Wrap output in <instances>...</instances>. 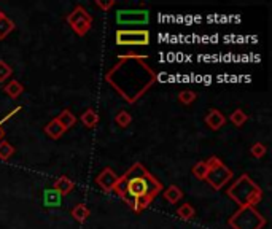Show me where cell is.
<instances>
[{
	"label": "cell",
	"mask_w": 272,
	"mask_h": 229,
	"mask_svg": "<svg viewBox=\"0 0 272 229\" xmlns=\"http://www.w3.org/2000/svg\"><path fill=\"white\" fill-rule=\"evenodd\" d=\"M164 186L142 162H134L118 178L115 192L120 196L132 212H144L153 202Z\"/></svg>",
	"instance_id": "2"
},
{
	"label": "cell",
	"mask_w": 272,
	"mask_h": 229,
	"mask_svg": "<svg viewBox=\"0 0 272 229\" xmlns=\"http://www.w3.org/2000/svg\"><path fill=\"white\" fill-rule=\"evenodd\" d=\"M15 154V147L8 140H0V161H8Z\"/></svg>",
	"instance_id": "20"
},
{
	"label": "cell",
	"mask_w": 272,
	"mask_h": 229,
	"mask_svg": "<svg viewBox=\"0 0 272 229\" xmlns=\"http://www.w3.org/2000/svg\"><path fill=\"white\" fill-rule=\"evenodd\" d=\"M99 113L94 110V108H86L85 112H83V115H81V118H80V121H81V124L85 126V127H88V129H94L97 124H99Z\"/></svg>",
	"instance_id": "12"
},
{
	"label": "cell",
	"mask_w": 272,
	"mask_h": 229,
	"mask_svg": "<svg viewBox=\"0 0 272 229\" xmlns=\"http://www.w3.org/2000/svg\"><path fill=\"white\" fill-rule=\"evenodd\" d=\"M177 215H179L182 220L190 221V220L194 218L196 210H194V207L191 206V204H183V206H180L179 209H177Z\"/></svg>",
	"instance_id": "21"
},
{
	"label": "cell",
	"mask_w": 272,
	"mask_h": 229,
	"mask_svg": "<svg viewBox=\"0 0 272 229\" xmlns=\"http://www.w3.org/2000/svg\"><path fill=\"white\" fill-rule=\"evenodd\" d=\"M96 7H99L102 11H109L110 8H113L115 7V0H109V2H102V0H96Z\"/></svg>",
	"instance_id": "27"
},
{
	"label": "cell",
	"mask_w": 272,
	"mask_h": 229,
	"mask_svg": "<svg viewBox=\"0 0 272 229\" xmlns=\"http://www.w3.org/2000/svg\"><path fill=\"white\" fill-rule=\"evenodd\" d=\"M228 224L232 229H263L266 226V218L255 207H241L229 216Z\"/></svg>",
	"instance_id": "4"
},
{
	"label": "cell",
	"mask_w": 272,
	"mask_h": 229,
	"mask_svg": "<svg viewBox=\"0 0 272 229\" xmlns=\"http://www.w3.org/2000/svg\"><path fill=\"white\" fill-rule=\"evenodd\" d=\"M21 110H22V107H21V105H18V107L15 108V110H11V112H10V113H8V115H7V116H5V118L2 119V121H0V124H2V126H4V124H5V123L8 121V119H10V118H13L15 115H18V113H19Z\"/></svg>",
	"instance_id": "28"
},
{
	"label": "cell",
	"mask_w": 272,
	"mask_h": 229,
	"mask_svg": "<svg viewBox=\"0 0 272 229\" xmlns=\"http://www.w3.org/2000/svg\"><path fill=\"white\" fill-rule=\"evenodd\" d=\"M65 21L70 26V29H72L77 35H80V37H85L92 27V16L88 13V10L83 5H77L67 15Z\"/></svg>",
	"instance_id": "6"
},
{
	"label": "cell",
	"mask_w": 272,
	"mask_h": 229,
	"mask_svg": "<svg viewBox=\"0 0 272 229\" xmlns=\"http://www.w3.org/2000/svg\"><path fill=\"white\" fill-rule=\"evenodd\" d=\"M196 99H197V94L191 89H185L179 92V101L183 105H191Z\"/></svg>",
	"instance_id": "24"
},
{
	"label": "cell",
	"mask_w": 272,
	"mask_h": 229,
	"mask_svg": "<svg viewBox=\"0 0 272 229\" xmlns=\"http://www.w3.org/2000/svg\"><path fill=\"white\" fill-rule=\"evenodd\" d=\"M13 30H15V22L13 21H11L7 15L4 18H0V40L7 39Z\"/></svg>",
	"instance_id": "18"
},
{
	"label": "cell",
	"mask_w": 272,
	"mask_h": 229,
	"mask_svg": "<svg viewBox=\"0 0 272 229\" xmlns=\"http://www.w3.org/2000/svg\"><path fill=\"white\" fill-rule=\"evenodd\" d=\"M204 123L209 129L218 130L226 124V116H224L220 110H217V108H210L207 115L204 116Z\"/></svg>",
	"instance_id": "10"
},
{
	"label": "cell",
	"mask_w": 272,
	"mask_h": 229,
	"mask_svg": "<svg viewBox=\"0 0 272 229\" xmlns=\"http://www.w3.org/2000/svg\"><path fill=\"white\" fill-rule=\"evenodd\" d=\"M4 16H5V13H4L2 10H0V18H4Z\"/></svg>",
	"instance_id": "30"
},
{
	"label": "cell",
	"mask_w": 272,
	"mask_h": 229,
	"mask_svg": "<svg viewBox=\"0 0 272 229\" xmlns=\"http://www.w3.org/2000/svg\"><path fill=\"white\" fill-rule=\"evenodd\" d=\"M43 130H45V134L48 136L50 139H53V140L61 139V137L64 136V132H65V129L57 123V119H56V118L51 119V121L43 127Z\"/></svg>",
	"instance_id": "13"
},
{
	"label": "cell",
	"mask_w": 272,
	"mask_h": 229,
	"mask_svg": "<svg viewBox=\"0 0 272 229\" xmlns=\"http://www.w3.org/2000/svg\"><path fill=\"white\" fill-rule=\"evenodd\" d=\"M115 123H116V126H120L121 129H126L129 124L132 123V116H131V113L126 112V110H120L115 115Z\"/></svg>",
	"instance_id": "23"
},
{
	"label": "cell",
	"mask_w": 272,
	"mask_h": 229,
	"mask_svg": "<svg viewBox=\"0 0 272 229\" xmlns=\"http://www.w3.org/2000/svg\"><path fill=\"white\" fill-rule=\"evenodd\" d=\"M11 75H13V69L10 64H7L4 59H0V83H5Z\"/></svg>",
	"instance_id": "26"
},
{
	"label": "cell",
	"mask_w": 272,
	"mask_h": 229,
	"mask_svg": "<svg viewBox=\"0 0 272 229\" xmlns=\"http://www.w3.org/2000/svg\"><path fill=\"white\" fill-rule=\"evenodd\" d=\"M147 54H121L116 64L105 72L104 80L120 94L124 102L134 105L158 81V74L147 64Z\"/></svg>",
	"instance_id": "1"
},
{
	"label": "cell",
	"mask_w": 272,
	"mask_h": 229,
	"mask_svg": "<svg viewBox=\"0 0 272 229\" xmlns=\"http://www.w3.org/2000/svg\"><path fill=\"white\" fill-rule=\"evenodd\" d=\"M4 139H5V129L2 124H0V140H4Z\"/></svg>",
	"instance_id": "29"
},
{
	"label": "cell",
	"mask_w": 272,
	"mask_h": 229,
	"mask_svg": "<svg viewBox=\"0 0 272 229\" xmlns=\"http://www.w3.org/2000/svg\"><path fill=\"white\" fill-rule=\"evenodd\" d=\"M207 164H209V172L206 177V182L215 191H220L223 186H226L232 180L234 177L232 171L220 158H217V156L209 158Z\"/></svg>",
	"instance_id": "5"
},
{
	"label": "cell",
	"mask_w": 272,
	"mask_h": 229,
	"mask_svg": "<svg viewBox=\"0 0 272 229\" xmlns=\"http://www.w3.org/2000/svg\"><path fill=\"white\" fill-rule=\"evenodd\" d=\"M56 119H57V123L61 124L65 130L70 129V127H74L77 124V116L72 112H70L69 108H64V110L56 116Z\"/></svg>",
	"instance_id": "14"
},
{
	"label": "cell",
	"mask_w": 272,
	"mask_h": 229,
	"mask_svg": "<svg viewBox=\"0 0 272 229\" xmlns=\"http://www.w3.org/2000/svg\"><path fill=\"white\" fill-rule=\"evenodd\" d=\"M229 121L235 127H242L248 121V115L242 110V108H235V110L229 115Z\"/></svg>",
	"instance_id": "19"
},
{
	"label": "cell",
	"mask_w": 272,
	"mask_h": 229,
	"mask_svg": "<svg viewBox=\"0 0 272 229\" xmlns=\"http://www.w3.org/2000/svg\"><path fill=\"white\" fill-rule=\"evenodd\" d=\"M115 42L120 46H147L150 43V32L147 29H120L115 34Z\"/></svg>",
	"instance_id": "7"
},
{
	"label": "cell",
	"mask_w": 272,
	"mask_h": 229,
	"mask_svg": "<svg viewBox=\"0 0 272 229\" xmlns=\"http://www.w3.org/2000/svg\"><path fill=\"white\" fill-rule=\"evenodd\" d=\"M4 92L11 99H18L19 95L24 92V86L18 81V80H10L5 86H4Z\"/></svg>",
	"instance_id": "15"
},
{
	"label": "cell",
	"mask_w": 272,
	"mask_h": 229,
	"mask_svg": "<svg viewBox=\"0 0 272 229\" xmlns=\"http://www.w3.org/2000/svg\"><path fill=\"white\" fill-rule=\"evenodd\" d=\"M226 194L231 201L241 207H255L263 199V189L256 185L248 174H242L235 182L228 188Z\"/></svg>",
	"instance_id": "3"
},
{
	"label": "cell",
	"mask_w": 272,
	"mask_h": 229,
	"mask_svg": "<svg viewBox=\"0 0 272 229\" xmlns=\"http://www.w3.org/2000/svg\"><path fill=\"white\" fill-rule=\"evenodd\" d=\"M162 196L169 204H177L182 198H183V191L177 186V185H171L165 189H162Z\"/></svg>",
	"instance_id": "16"
},
{
	"label": "cell",
	"mask_w": 272,
	"mask_h": 229,
	"mask_svg": "<svg viewBox=\"0 0 272 229\" xmlns=\"http://www.w3.org/2000/svg\"><path fill=\"white\" fill-rule=\"evenodd\" d=\"M207 172H209V164L207 161H199L193 166L191 169V174L197 178V180H206L207 177Z\"/></svg>",
	"instance_id": "22"
},
{
	"label": "cell",
	"mask_w": 272,
	"mask_h": 229,
	"mask_svg": "<svg viewBox=\"0 0 272 229\" xmlns=\"http://www.w3.org/2000/svg\"><path fill=\"white\" fill-rule=\"evenodd\" d=\"M147 10H120L116 13V22L121 26H131V24H147L148 22Z\"/></svg>",
	"instance_id": "8"
},
{
	"label": "cell",
	"mask_w": 272,
	"mask_h": 229,
	"mask_svg": "<svg viewBox=\"0 0 272 229\" xmlns=\"http://www.w3.org/2000/svg\"><path fill=\"white\" fill-rule=\"evenodd\" d=\"M250 153H252L253 158H256V159H261V158H264V156H266L267 148H266L264 143H261V142H256V143H253V145L250 147Z\"/></svg>",
	"instance_id": "25"
},
{
	"label": "cell",
	"mask_w": 272,
	"mask_h": 229,
	"mask_svg": "<svg viewBox=\"0 0 272 229\" xmlns=\"http://www.w3.org/2000/svg\"><path fill=\"white\" fill-rule=\"evenodd\" d=\"M53 188H54V191L57 192V194L67 196V194H70V192L74 191L75 183H74L72 180H70L67 175H61V177H59V178L56 180V182H54Z\"/></svg>",
	"instance_id": "11"
},
{
	"label": "cell",
	"mask_w": 272,
	"mask_h": 229,
	"mask_svg": "<svg viewBox=\"0 0 272 229\" xmlns=\"http://www.w3.org/2000/svg\"><path fill=\"white\" fill-rule=\"evenodd\" d=\"M70 215H72V218L78 223H85L89 215H91V210L88 209L86 204H77V206L72 209V212H70Z\"/></svg>",
	"instance_id": "17"
},
{
	"label": "cell",
	"mask_w": 272,
	"mask_h": 229,
	"mask_svg": "<svg viewBox=\"0 0 272 229\" xmlns=\"http://www.w3.org/2000/svg\"><path fill=\"white\" fill-rule=\"evenodd\" d=\"M118 178L120 177L116 175V172L112 167H105V169H102V172L96 177V183L104 192H112L116 186Z\"/></svg>",
	"instance_id": "9"
}]
</instances>
